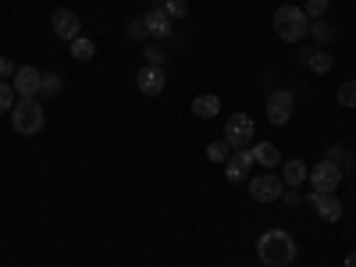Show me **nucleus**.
I'll return each instance as SVG.
<instances>
[{
    "instance_id": "1",
    "label": "nucleus",
    "mask_w": 356,
    "mask_h": 267,
    "mask_svg": "<svg viewBox=\"0 0 356 267\" xmlns=\"http://www.w3.org/2000/svg\"><path fill=\"white\" fill-rule=\"evenodd\" d=\"M296 239L285 232V228H267L260 232V239H257V257L267 264V267H289L296 260Z\"/></svg>"
},
{
    "instance_id": "2",
    "label": "nucleus",
    "mask_w": 356,
    "mask_h": 267,
    "mask_svg": "<svg viewBox=\"0 0 356 267\" xmlns=\"http://www.w3.org/2000/svg\"><path fill=\"white\" fill-rule=\"evenodd\" d=\"M275 33H278V40H285V43H300V40L310 33L307 11L296 8V4H282V8L275 11Z\"/></svg>"
},
{
    "instance_id": "3",
    "label": "nucleus",
    "mask_w": 356,
    "mask_h": 267,
    "mask_svg": "<svg viewBox=\"0 0 356 267\" xmlns=\"http://www.w3.org/2000/svg\"><path fill=\"white\" fill-rule=\"evenodd\" d=\"M43 107L36 104V97H22L15 107H11V125L18 136H40L43 132Z\"/></svg>"
},
{
    "instance_id": "4",
    "label": "nucleus",
    "mask_w": 356,
    "mask_h": 267,
    "mask_svg": "<svg viewBox=\"0 0 356 267\" xmlns=\"http://www.w3.org/2000/svg\"><path fill=\"white\" fill-rule=\"evenodd\" d=\"M225 143L232 150H250L253 146V118L250 114H232L225 122Z\"/></svg>"
},
{
    "instance_id": "5",
    "label": "nucleus",
    "mask_w": 356,
    "mask_h": 267,
    "mask_svg": "<svg viewBox=\"0 0 356 267\" xmlns=\"http://www.w3.org/2000/svg\"><path fill=\"white\" fill-rule=\"evenodd\" d=\"M310 186H314V193H335L339 189V182H342V168L335 164V161H321V164H314L310 168Z\"/></svg>"
},
{
    "instance_id": "6",
    "label": "nucleus",
    "mask_w": 356,
    "mask_h": 267,
    "mask_svg": "<svg viewBox=\"0 0 356 267\" xmlns=\"http://www.w3.org/2000/svg\"><path fill=\"white\" fill-rule=\"evenodd\" d=\"M292 107H296V100H292L289 89H275V93L267 97V122H271V125H285L292 118Z\"/></svg>"
},
{
    "instance_id": "7",
    "label": "nucleus",
    "mask_w": 356,
    "mask_h": 267,
    "mask_svg": "<svg viewBox=\"0 0 356 267\" xmlns=\"http://www.w3.org/2000/svg\"><path fill=\"white\" fill-rule=\"evenodd\" d=\"M282 189H285V182H282V178H275V175H260V178H253V182H250V196L257 203L282 200Z\"/></svg>"
},
{
    "instance_id": "8",
    "label": "nucleus",
    "mask_w": 356,
    "mask_h": 267,
    "mask_svg": "<svg viewBox=\"0 0 356 267\" xmlns=\"http://www.w3.org/2000/svg\"><path fill=\"white\" fill-rule=\"evenodd\" d=\"M136 86H139V93H143V97H157V93H164L168 75H164L161 65H146V68L136 75Z\"/></svg>"
},
{
    "instance_id": "9",
    "label": "nucleus",
    "mask_w": 356,
    "mask_h": 267,
    "mask_svg": "<svg viewBox=\"0 0 356 267\" xmlns=\"http://www.w3.org/2000/svg\"><path fill=\"white\" fill-rule=\"evenodd\" d=\"M310 207L321 221H339L342 218V200L335 193H310Z\"/></svg>"
},
{
    "instance_id": "10",
    "label": "nucleus",
    "mask_w": 356,
    "mask_h": 267,
    "mask_svg": "<svg viewBox=\"0 0 356 267\" xmlns=\"http://www.w3.org/2000/svg\"><path fill=\"white\" fill-rule=\"evenodd\" d=\"M54 36H57V40H65V43L79 40V36H82V22H79V15H75V11H57V15H54Z\"/></svg>"
},
{
    "instance_id": "11",
    "label": "nucleus",
    "mask_w": 356,
    "mask_h": 267,
    "mask_svg": "<svg viewBox=\"0 0 356 267\" xmlns=\"http://www.w3.org/2000/svg\"><path fill=\"white\" fill-rule=\"evenodd\" d=\"M40 79H43V72H36L33 65H22V68L15 72L11 86H15L18 97H36V93H40Z\"/></svg>"
},
{
    "instance_id": "12",
    "label": "nucleus",
    "mask_w": 356,
    "mask_h": 267,
    "mask_svg": "<svg viewBox=\"0 0 356 267\" xmlns=\"http://www.w3.org/2000/svg\"><path fill=\"white\" fill-rule=\"evenodd\" d=\"M143 25H146V36H154V40H168L171 36V18H168V11L161 4H154L150 11H146Z\"/></svg>"
},
{
    "instance_id": "13",
    "label": "nucleus",
    "mask_w": 356,
    "mask_h": 267,
    "mask_svg": "<svg viewBox=\"0 0 356 267\" xmlns=\"http://www.w3.org/2000/svg\"><path fill=\"white\" fill-rule=\"evenodd\" d=\"M250 168H253V154L250 150H235V157L225 161V178L228 182H246Z\"/></svg>"
},
{
    "instance_id": "14",
    "label": "nucleus",
    "mask_w": 356,
    "mask_h": 267,
    "mask_svg": "<svg viewBox=\"0 0 356 267\" xmlns=\"http://www.w3.org/2000/svg\"><path fill=\"white\" fill-rule=\"evenodd\" d=\"M250 154H253V164H264V171H267V168H275V164H282L278 146H271V143H253V146H250Z\"/></svg>"
},
{
    "instance_id": "15",
    "label": "nucleus",
    "mask_w": 356,
    "mask_h": 267,
    "mask_svg": "<svg viewBox=\"0 0 356 267\" xmlns=\"http://www.w3.org/2000/svg\"><path fill=\"white\" fill-rule=\"evenodd\" d=\"M303 61H307V68H310V72H321V75H324V72H332L335 57H332L328 50H321V47H317V50H310V54L303 57Z\"/></svg>"
},
{
    "instance_id": "16",
    "label": "nucleus",
    "mask_w": 356,
    "mask_h": 267,
    "mask_svg": "<svg viewBox=\"0 0 356 267\" xmlns=\"http://www.w3.org/2000/svg\"><path fill=\"white\" fill-rule=\"evenodd\" d=\"M218 111H221V100H218L214 93H203V97L193 100V114H196V118H214Z\"/></svg>"
},
{
    "instance_id": "17",
    "label": "nucleus",
    "mask_w": 356,
    "mask_h": 267,
    "mask_svg": "<svg viewBox=\"0 0 356 267\" xmlns=\"http://www.w3.org/2000/svg\"><path fill=\"white\" fill-rule=\"evenodd\" d=\"M307 175H310V171H307V164H303V161H289V164H285V171H282V182L296 189Z\"/></svg>"
},
{
    "instance_id": "18",
    "label": "nucleus",
    "mask_w": 356,
    "mask_h": 267,
    "mask_svg": "<svg viewBox=\"0 0 356 267\" xmlns=\"http://www.w3.org/2000/svg\"><path fill=\"white\" fill-rule=\"evenodd\" d=\"M93 54H97L93 40H86V36L72 40V57H75V61H93Z\"/></svg>"
},
{
    "instance_id": "19",
    "label": "nucleus",
    "mask_w": 356,
    "mask_h": 267,
    "mask_svg": "<svg viewBox=\"0 0 356 267\" xmlns=\"http://www.w3.org/2000/svg\"><path fill=\"white\" fill-rule=\"evenodd\" d=\"M57 93H61V75L47 72V75L40 79V97H57Z\"/></svg>"
},
{
    "instance_id": "20",
    "label": "nucleus",
    "mask_w": 356,
    "mask_h": 267,
    "mask_svg": "<svg viewBox=\"0 0 356 267\" xmlns=\"http://www.w3.org/2000/svg\"><path fill=\"white\" fill-rule=\"evenodd\" d=\"M207 157H211L214 164H225V161L232 157V146H228L225 139H218V143H211V146H207Z\"/></svg>"
},
{
    "instance_id": "21",
    "label": "nucleus",
    "mask_w": 356,
    "mask_h": 267,
    "mask_svg": "<svg viewBox=\"0 0 356 267\" xmlns=\"http://www.w3.org/2000/svg\"><path fill=\"white\" fill-rule=\"evenodd\" d=\"M15 104H18V93H15V86L0 79V114H4V111H11Z\"/></svg>"
},
{
    "instance_id": "22",
    "label": "nucleus",
    "mask_w": 356,
    "mask_h": 267,
    "mask_svg": "<svg viewBox=\"0 0 356 267\" xmlns=\"http://www.w3.org/2000/svg\"><path fill=\"white\" fill-rule=\"evenodd\" d=\"M161 8L168 11V18L175 22V18H186L189 15V4H186V0H161Z\"/></svg>"
},
{
    "instance_id": "23",
    "label": "nucleus",
    "mask_w": 356,
    "mask_h": 267,
    "mask_svg": "<svg viewBox=\"0 0 356 267\" xmlns=\"http://www.w3.org/2000/svg\"><path fill=\"white\" fill-rule=\"evenodd\" d=\"M328 8H332V0H307L303 11H307V18L314 22V18H324V11H328Z\"/></svg>"
},
{
    "instance_id": "24",
    "label": "nucleus",
    "mask_w": 356,
    "mask_h": 267,
    "mask_svg": "<svg viewBox=\"0 0 356 267\" xmlns=\"http://www.w3.org/2000/svg\"><path fill=\"white\" fill-rule=\"evenodd\" d=\"M339 104L342 107H356V79L346 82V86H339Z\"/></svg>"
},
{
    "instance_id": "25",
    "label": "nucleus",
    "mask_w": 356,
    "mask_h": 267,
    "mask_svg": "<svg viewBox=\"0 0 356 267\" xmlns=\"http://www.w3.org/2000/svg\"><path fill=\"white\" fill-rule=\"evenodd\" d=\"M143 54H146V65H161L164 57H168V50H164V47H146Z\"/></svg>"
},
{
    "instance_id": "26",
    "label": "nucleus",
    "mask_w": 356,
    "mask_h": 267,
    "mask_svg": "<svg viewBox=\"0 0 356 267\" xmlns=\"http://www.w3.org/2000/svg\"><path fill=\"white\" fill-rule=\"evenodd\" d=\"M310 33H314L317 40H332V29H328V25H321V22H310Z\"/></svg>"
},
{
    "instance_id": "27",
    "label": "nucleus",
    "mask_w": 356,
    "mask_h": 267,
    "mask_svg": "<svg viewBox=\"0 0 356 267\" xmlns=\"http://www.w3.org/2000/svg\"><path fill=\"white\" fill-rule=\"evenodd\" d=\"M15 72H18V68L8 61V57H0V79H15Z\"/></svg>"
},
{
    "instance_id": "28",
    "label": "nucleus",
    "mask_w": 356,
    "mask_h": 267,
    "mask_svg": "<svg viewBox=\"0 0 356 267\" xmlns=\"http://www.w3.org/2000/svg\"><path fill=\"white\" fill-rule=\"evenodd\" d=\"M129 36L143 40V36H146V25H143V22H132V25H129Z\"/></svg>"
},
{
    "instance_id": "29",
    "label": "nucleus",
    "mask_w": 356,
    "mask_h": 267,
    "mask_svg": "<svg viewBox=\"0 0 356 267\" xmlns=\"http://www.w3.org/2000/svg\"><path fill=\"white\" fill-rule=\"evenodd\" d=\"M282 200H285V207H296V203H300V196H296V193H282Z\"/></svg>"
},
{
    "instance_id": "30",
    "label": "nucleus",
    "mask_w": 356,
    "mask_h": 267,
    "mask_svg": "<svg viewBox=\"0 0 356 267\" xmlns=\"http://www.w3.org/2000/svg\"><path fill=\"white\" fill-rule=\"evenodd\" d=\"M346 267H356V253H353V257H349V260H346Z\"/></svg>"
}]
</instances>
